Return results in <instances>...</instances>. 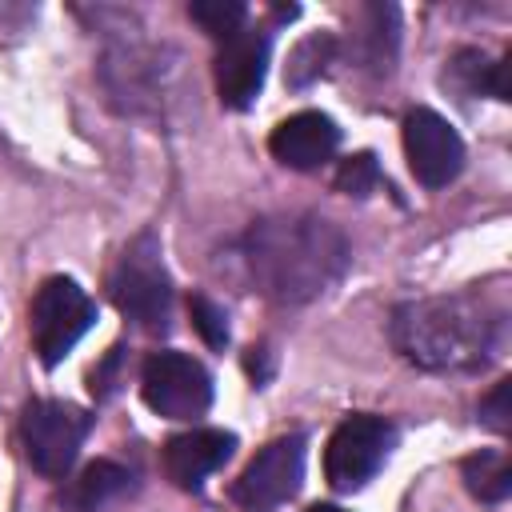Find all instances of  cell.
Segmentation results:
<instances>
[{"label":"cell","instance_id":"cell-18","mask_svg":"<svg viewBox=\"0 0 512 512\" xmlns=\"http://www.w3.org/2000/svg\"><path fill=\"white\" fill-rule=\"evenodd\" d=\"M188 316H192V328L204 336L208 348H224L228 344V316H224V308L216 300L192 296L188 300Z\"/></svg>","mask_w":512,"mask_h":512},{"label":"cell","instance_id":"cell-6","mask_svg":"<svg viewBox=\"0 0 512 512\" xmlns=\"http://www.w3.org/2000/svg\"><path fill=\"white\" fill-rule=\"evenodd\" d=\"M392 444H396V428L384 416L356 412V416L340 420V428L328 436V448H324V476H328V484L340 488V492L364 488L384 468Z\"/></svg>","mask_w":512,"mask_h":512},{"label":"cell","instance_id":"cell-14","mask_svg":"<svg viewBox=\"0 0 512 512\" xmlns=\"http://www.w3.org/2000/svg\"><path fill=\"white\" fill-rule=\"evenodd\" d=\"M464 484L476 500L500 504L512 492V464L504 452H476L464 460Z\"/></svg>","mask_w":512,"mask_h":512},{"label":"cell","instance_id":"cell-13","mask_svg":"<svg viewBox=\"0 0 512 512\" xmlns=\"http://www.w3.org/2000/svg\"><path fill=\"white\" fill-rule=\"evenodd\" d=\"M128 468H120V464H112V460H92L72 484H68V492H64V500H68V508L72 512H96V508H104L108 500H116L124 488H128Z\"/></svg>","mask_w":512,"mask_h":512},{"label":"cell","instance_id":"cell-4","mask_svg":"<svg viewBox=\"0 0 512 512\" xmlns=\"http://www.w3.org/2000/svg\"><path fill=\"white\" fill-rule=\"evenodd\" d=\"M96 324L92 296L72 276H48L32 296V348L44 368H56Z\"/></svg>","mask_w":512,"mask_h":512},{"label":"cell","instance_id":"cell-21","mask_svg":"<svg viewBox=\"0 0 512 512\" xmlns=\"http://www.w3.org/2000/svg\"><path fill=\"white\" fill-rule=\"evenodd\" d=\"M308 512H344V508H336V504H312Z\"/></svg>","mask_w":512,"mask_h":512},{"label":"cell","instance_id":"cell-12","mask_svg":"<svg viewBox=\"0 0 512 512\" xmlns=\"http://www.w3.org/2000/svg\"><path fill=\"white\" fill-rule=\"evenodd\" d=\"M236 448V436L224 428H192L164 444V472L176 488H200Z\"/></svg>","mask_w":512,"mask_h":512},{"label":"cell","instance_id":"cell-19","mask_svg":"<svg viewBox=\"0 0 512 512\" xmlns=\"http://www.w3.org/2000/svg\"><path fill=\"white\" fill-rule=\"evenodd\" d=\"M480 424H488L492 432H508L512 428V380H500L480 400Z\"/></svg>","mask_w":512,"mask_h":512},{"label":"cell","instance_id":"cell-3","mask_svg":"<svg viewBox=\"0 0 512 512\" xmlns=\"http://www.w3.org/2000/svg\"><path fill=\"white\" fill-rule=\"evenodd\" d=\"M108 296L140 328H148V332L168 328V316H172V280L164 272L160 244L152 236H136L120 252V260H116V268L108 276Z\"/></svg>","mask_w":512,"mask_h":512},{"label":"cell","instance_id":"cell-16","mask_svg":"<svg viewBox=\"0 0 512 512\" xmlns=\"http://www.w3.org/2000/svg\"><path fill=\"white\" fill-rule=\"evenodd\" d=\"M188 16H192L208 36L224 40V36H232V32L244 28L248 8H244L240 0H196V4H188Z\"/></svg>","mask_w":512,"mask_h":512},{"label":"cell","instance_id":"cell-20","mask_svg":"<svg viewBox=\"0 0 512 512\" xmlns=\"http://www.w3.org/2000/svg\"><path fill=\"white\" fill-rule=\"evenodd\" d=\"M120 352H124V348H112V352H108V360L92 372V392H96V396H112V388H116V364H120Z\"/></svg>","mask_w":512,"mask_h":512},{"label":"cell","instance_id":"cell-11","mask_svg":"<svg viewBox=\"0 0 512 512\" xmlns=\"http://www.w3.org/2000/svg\"><path fill=\"white\" fill-rule=\"evenodd\" d=\"M268 148L284 168L312 172V168L328 164L332 152L340 148V128L324 112H296V116H288L272 128Z\"/></svg>","mask_w":512,"mask_h":512},{"label":"cell","instance_id":"cell-10","mask_svg":"<svg viewBox=\"0 0 512 512\" xmlns=\"http://www.w3.org/2000/svg\"><path fill=\"white\" fill-rule=\"evenodd\" d=\"M268 32L264 28H252L244 24L240 32L224 36L220 40V52H216V92L228 108H248L260 88H264V76H268Z\"/></svg>","mask_w":512,"mask_h":512},{"label":"cell","instance_id":"cell-8","mask_svg":"<svg viewBox=\"0 0 512 512\" xmlns=\"http://www.w3.org/2000/svg\"><path fill=\"white\" fill-rule=\"evenodd\" d=\"M300 480H304V436H280V440L264 444L248 460V468L236 476L232 500L252 512H264V508H276L288 496H296Z\"/></svg>","mask_w":512,"mask_h":512},{"label":"cell","instance_id":"cell-5","mask_svg":"<svg viewBox=\"0 0 512 512\" xmlns=\"http://www.w3.org/2000/svg\"><path fill=\"white\" fill-rule=\"evenodd\" d=\"M92 428V416L80 404L68 400H32L24 408L20 420V440H24V456L40 476H64L76 456L80 444Z\"/></svg>","mask_w":512,"mask_h":512},{"label":"cell","instance_id":"cell-2","mask_svg":"<svg viewBox=\"0 0 512 512\" xmlns=\"http://www.w3.org/2000/svg\"><path fill=\"white\" fill-rule=\"evenodd\" d=\"M252 284L280 300L300 304L320 296L348 268L344 236L320 216H268L256 220L240 248Z\"/></svg>","mask_w":512,"mask_h":512},{"label":"cell","instance_id":"cell-7","mask_svg":"<svg viewBox=\"0 0 512 512\" xmlns=\"http://www.w3.org/2000/svg\"><path fill=\"white\" fill-rule=\"evenodd\" d=\"M140 396L164 420H196L212 404V376L184 352H152L140 368Z\"/></svg>","mask_w":512,"mask_h":512},{"label":"cell","instance_id":"cell-9","mask_svg":"<svg viewBox=\"0 0 512 512\" xmlns=\"http://www.w3.org/2000/svg\"><path fill=\"white\" fill-rule=\"evenodd\" d=\"M404 156L424 188H444L464 168V140L440 112L412 108L404 116Z\"/></svg>","mask_w":512,"mask_h":512},{"label":"cell","instance_id":"cell-15","mask_svg":"<svg viewBox=\"0 0 512 512\" xmlns=\"http://www.w3.org/2000/svg\"><path fill=\"white\" fill-rule=\"evenodd\" d=\"M332 48H336V40H332L328 32H316V36L300 40V44L292 48V56H288V84H292V88L312 84V80L324 72V64L332 60Z\"/></svg>","mask_w":512,"mask_h":512},{"label":"cell","instance_id":"cell-17","mask_svg":"<svg viewBox=\"0 0 512 512\" xmlns=\"http://www.w3.org/2000/svg\"><path fill=\"white\" fill-rule=\"evenodd\" d=\"M336 192H348V196H368L380 188V164L372 152H356L348 156L340 168H336Z\"/></svg>","mask_w":512,"mask_h":512},{"label":"cell","instance_id":"cell-1","mask_svg":"<svg viewBox=\"0 0 512 512\" xmlns=\"http://www.w3.org/2000/svg\"><path fill=\"white\" fill-rule=\"evenodd\" d=\"M392 344L404 360L432 368V372H476L492 360L504 308H496L480 292H452V296H424L408 300L392 312Z\"/></svg>","mask_w":512,"mask_h":512}]
</instances>
